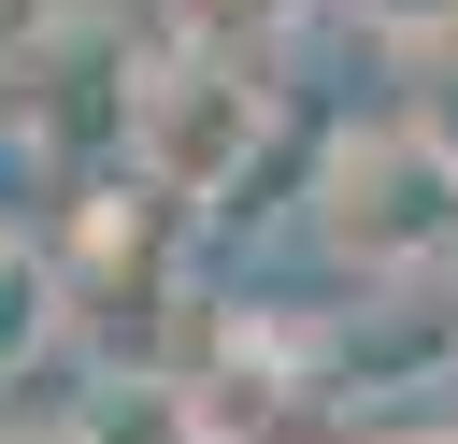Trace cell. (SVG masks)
Here are the masks:
<instances>
[{"label":"cell","instance_id":"1","mask_svg":"<svg viewBox=\"0 0 458 444\" xmlns=\"http://www.w3.org/2000/svg\"><path fill=\"white\" fill-rule=\"evenodd\" d=\"M315 258L358 272V286H415L458 258V172L415 143V129H329L315 158Z\"/></svg>","mask_w":458,"mask_h":444},{"label":"cell","instance_id":"2","mask_svg":"<svg viewBox=\"0 0 458 444\" xmlns=\"http://www.w3.org/2000/svg\"><path fill=\"white\" fill-rule=\"evenodd\" d=\"M258 129H272V86H258V57L172 43V57L129 86V129H114V158H129V186H143V201H172V215H215V201L243 186Z\"/></svg>","mask_w":458,"mask_h":444},{"label":"cell","instance_id":"3","mask_svg":"<svg viewBox=\"0 0 458 444\" xmlns=\"http://www.w3.org/2000/svg\"><path fill=\"white\" fill-rule=\"evenodd\" d=\"M57 444H215V415H200L186 372H86V401H72Z\"/></svg>","mask_w":458,"mask_h":444},{"label":"cell","instance_id":"4","mask_svg":"<svg viewBox=\"0 0 458 444\" xmlns=\"http://www.w3.org/2000/svg\"><path fill=\"white\" fill-rule=\"evenodd\" d=\"M57 344H72V272H57L43 243H14V229H0V387H14V372H43Z\"/></svg>","mask_w":458,"mask_h":444},{"label":"cell","instance_id":"5","mask_svg":"<svg viewBox=\"0 0 458 444\" xmlns=\"http://www.w3.org/2000/svg\"><path fill=\"white\" fill-rule=\"evenodd\" d=\"M72 29H86V0H0V86H29Z\"/></svg>","mask_w":458,"mask_h":444},{"label":"cell","instance_id":"6","mask_svg":"<svg viewBox=\"0 0 458 444\" xmlns=\"http://www.w3.org/2000/svg\"><path fill=\"white\" fill-rule=\"evenodd\" d=\"M401 129H415V143L458 172V43H429V57H415V86H401Z\"/></svg>","mask_w":458,"mask_h":444},{"label":"cell","instance_id":"7","mask_svg":"<svg viewBox=\"0 0 458 444\" xmlns=\"http://www.w3.org/2000/svg\"><path fill=\"white\" fill-rule=\"evenodd\" d=\"M372 43H401V57H429V43H458V0H344Z\"/></svg>","mask_w":458,"mask_h":444},{"label":"cell","instance_id":"8","mask_svg":"<svg viewBox=\"0 0 458 444\" xmlns=\"http://www.w3.org/2000/svg\"><path fill=\"white\" fill-rule=\"evenodd\" d=\"M401 444H444V430H401Z\"/></svg>","mask_w":458,"mask_h":444},{"label":"cell","instance_id":"9","mask_svg":"<svg viewBox=\"0 0 458 444\" xmlns=\"http://www.w3.org/2000/svg\"><path fill=\"white\" fill-rule=\"evenodd\" d=\"M444 444H458V430H444Z\"/></svg>","mask_w":458,"mask_h":444}]
</instances>
